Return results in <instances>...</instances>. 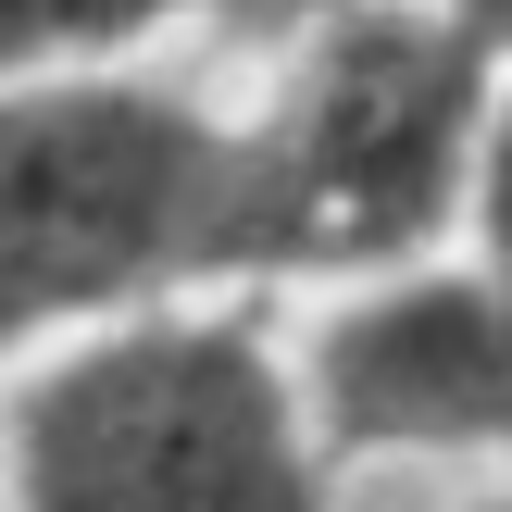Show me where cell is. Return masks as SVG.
Here are the masks:
<instances>
[{
    "label": "cell",
    "instance_id": "obj_2",
    "mask_svg": "<svg viewBox=\"0 0 512 512\" xmlns=\"http://www.w3.org/2000/svg\"><path fill=\"white\" fill-rule=\"evenodd\" d=\"M250 250V138L125 75L0 88V325L113 313Z\"/></svg>",
    "mask_w": 512,
    "mask_h": 512
},
{
    "label": "cell",
    "instance_id": "obj_6",
    "mask_svg": "<svg viewBox=\"0 0 512 512\" xmlns=\"http://www.w3.org/2000/svg\"><path fill=\"white\" fill-rule=\"evenodd\" d=\"M475 225H488V263L512 275V88L488 113V150H475Z\"/></svg>",
    "mask_w": 512,
    "mask_h": 512
},
{
    "label": "cell",
    "instance_id": "obj_3",
    "mask_svg": "<svg viewBox=\"0 0 512 512\" xmlns=\"http://www.w3.org/2000/svg\"><path fill=\"white\" fill-rule=\"evenodd\" d=\"M488 113V38L463 13H338L250 138V250L400 263L475 200Z\"/></svg>",
    "mask_w": 512,
    "mask_h": 512
},
{
    "label": "cell",
    "instance_id": "obj_5",
    "mask_svg": "<svg viewBox=\"0 0 512 512\" xmlns=\"http://www.w3.org/2000/svg\"><path fill=\"white\" fill-rule=\"evenodd\" d=\"M138 25H163V0H0V88H38L63 63H100Z\"/></svg>",
    "mask_w": 512,
    "mask_h": 512
},
{
    "label": "cell",
    "instance_id": "obj_8",
    "mask_svg": "<svg viewBox=\"0 0 512 512\" xmlns=\"http://www.w3.org/2000/svg\"><path fill=\"white\" fill-rule=\"evenodd\" d=\"M0 512H13V438H0Z\"/></svg>",
    "mask_w": 512,
    "mask_h": 512
},
{
    "label": "cell",
    "instance_id": "obj_9",
    "mask_svg": "<svg viewBox=\"0 0 512 512\" xmlns=\"http://www.w3.org/2000/svg\"><path fill=\"white\" fill-rule=\"evenodd\" d=\"M475 512H512V500H475Z\"/></svg>",
    "mask_w": 512,
    "mask_h": 512
},
{
    "label": "cell",
    "instance_id": "obj_1",
    "mask_svg": "<svg viewBox=\"0 0 512 512\" xmlns=\"http://www.w3.org/2000/svg\"><path fill=\"white\" fill-rule=\"evenodd\" d=\"M13 512H313V400L225 313H125L0 413Z\"/></svg>",
    "mask_w": 512,
    "mask_h": 512
},
{
    "label": "cell",
    "instance_id": "obj_4",
    "mask_svg": "<svg viewBox=\"0 0 512 512\" xmlns=\"http://www.w3.org/2000/svg\"><path fill=\"white\" fill-rule=\"evenodd\" d=\"M300 400L338 450L375 463H475L512 438V275H363L350 300H325V325L300 338Z\"/></svg>",
    "mask_w": 512,
    "mask_h": 512
},
{
    "label": "cell",
    "instance_id": "obj_7",
    "mask_svg": "<svg viewBox=\"0 0 512 512\" xmlns=\"http://www.w3.org/2000/svg\"><path fill=\"white\" fill-rule=\"evenodd\" d=\"M213 13H238V25H338L350 0H213Z\"/></svg>",
    "mask_w": 512,
    "mask_h": 512
}]
</instances>
